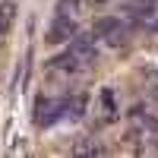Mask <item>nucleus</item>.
I'll return each instance as SVG.
<instances>
[{"label":"nucleus","instance_id":"f257e3e1","mask_svg":"<svg viewBox=\"0 0 158 158\" xmlns=\"http://www.w3.org/2000/svg\"><path fill=\"white\" fill-rule=\"evenodd\" d=\"M76 32H79L76 19H73V16H67V13H57L54 22L48 25V41H51V44H60V41H67V38H73Z\"/></svg>","mask_w":158,"mask_h":158},{"label":"nucleus","instance_id":"f03ea898","mask_svg":"<svg viewBox=\"0 0 158 158\" xmlns=\"http://www.w3.org/2000/svg\"><path fill=\"white\" fill-rule=\"evenodd\" d=\"M70 51H76L82 63H95V60H98V48H95V32H92V35H82V32H76V35L70 38Z\"/></svg>","mask_w":158,"mask_h":158},{"label":"nucleus","instance_id":"7ed1b4c3","mask_svg":"<svg viewBox=\"0 0 158 158\" xmlns=\"http://www.w3.org/2000/svg\"><path fill=\"white\" fill-rule=\"evenodd\" d=\"M92 32H95V38H111V35L123 32V22H120V16H98Z\"/></svg>","mask_w":158,"mask_h":158},{"label":"nucleus","instance_id":"20e7f679","mask_svg":"<svg viewBox=\"0 0 158 158\" xmlns=\"http://www.w3.org/2000/svg\"><path fill=\"white\" fill-rule=\"evenodd\" d=\"M51 67H57V70H63V73H79L82 70V60H79V54L76 51H63V54H57L54 60H51Z\"/></svg>","mask_w":158,"mask_h":158},{"label":"nucleus","instance_id":"39448f33","mask_svg":"<svg viewBox=\"0 0 158 158\" xmlns=\"http://www.w3.org/2000/svg\"><path fill=\"white\" fill-rule=\"evenodd\" d=\"M123 13H130V16H136L142 22H149L155 16V0H133V3H127Z\"/></svg>","mask_w":158,"mask_h":158},{"label":"nucleus","instance_id":"423d86ee","mask_svg":"<svg viewBox=\"0 0 158 158\" xmlns=\"http://www.w3.org/2000/svg\"><path fill=\"white\" fill-rule=\"evenodd\" d=\"M13 19H16V3H13V0H3V3H0V35L13 25Z\"/></svg>","mask_w":158,"mask_h":158},{"label":"nucleus","instance_id":"0eeeda50","mask_svg":"<svg viewBox=\"0 0 158 158\" xmlns=\"http://www.w3.org/2000/svg\"><path fill=\"white\" fill-rule=\"evenodd\" d=\"M82 10V0H57V13H67V16H76Z\"/></svg>","mask_w":158,"mask_h":158},{"label":"nucleus","instance_id":"6e6552de","mask_svg":"<svg viewBox=\"0 0 158 158\" xmlns=\"http://www.w3.org/2000/svg\"><path fill=\"white\" fill-rule=\"evenodd\" d=\"M101 101H104V108H108V111L114 114V95H111V92H108V89H104V92H101Z\"/></svg>","mask_w":158,"mask_h":158},{"label":"nucleus","instance_id":"1a4fd4ad","mask_svg":"<svg viewBox=\"0 0 158 158\" xmlns=\"http://www.w3.org/2000/svg\"><path fill=\"white\" fill-rule=\"evenodd\" d=\"M152 32H158V22H152Z\"/></svg>","mask_w":158,"mask_h":158}]
</instances>
